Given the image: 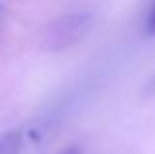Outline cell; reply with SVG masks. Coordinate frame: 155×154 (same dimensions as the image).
I'll return each instance as SVG.
<instances>
[{
  "label": "cell",
  "mask_w": 155,
  "mask_h": 154,
  "mask_svg": "<svg viewBox=\"0 0 155 154\" xmlns=\"http://www.w3.org/2000/svg\"><path fill=\"white\" fill-rule=\"evenodd\" d=\"M24 135L20 131H10L0 136V154H20Z\"/></svg>",
  "instance_id": "1"
},
{
  "label": "cell",
  "mask_w": 155,
  "mask_h": 154,
  "mask_svg": "<svg viewBox=\"0 0 155 154\" xmlns=\"http://www.w3.org/2000/svg\"><path fill=\"white\" fill-rule=\"evenodd\" d=\"M145 34L155 36V4L151 6V10L147 12V18H145Z\"/></svg>",
  "instance_id": "2"
},
{
  "label": "cell",
  "mask_w": 155,
  "mask_h": 154,
  "mask_svg": "<svg viewBox=\"0 0 155 154\" xmlns=\"http://www.w3.org/2000/svg\"><path fill=\"white\" fill-rule=\"evenodd\" d=\"M61 154H81V150H79V146H71V148H67V150H63Z\"/></svg>",
  "instance_id": "3"
},
{
  "label": "cell",
  "mask_w": 155,
  "mask_h": 154,
  "mask_svg": "<svg viewBox=\"0 0 155 154\" xmlns=\"http://www.w3.org/2000/svg\"><path fill=\"white\" fill-rule=\"evenodd\" d=\"M149 91H155V77L151 79V83H149Z\"/></svg>",
  "instance_id": "4"
}]
</instances>
